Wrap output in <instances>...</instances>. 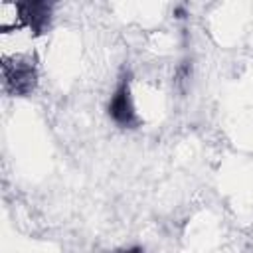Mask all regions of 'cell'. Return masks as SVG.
Returning <instances> with one entry per match:
<instances>
[{
    "label": "cell",
    "instance_id": "obj_1",
    "mask_svg": "<svg viewBox=\"0 0 253 253\" xmlns=\"http://www.w3.org/2000/svg\"><path fill=\"white\" fill-rule=\"evenodd\" d=\"M109 117L113 119L115 125L123 126V128H134L138 125V111H136V103H134V95L130 89V83L126 79H123L113 95L109 97V105H107Z\"/></svg>",
    "mask_w": 253,
    "mask_h": 253
},
{
    "label": "cell",
    "instance_id": "obj_2",
    "mask_svg": "<svg viewBox=\"0 0 253 253\" xmlns=\"http://www.w3.org/2000/svg\"><path fill=\"white\" fill-rule=\"evenodd\" d=\"M119 253H146V249L140 247V245H132V247H125V249H121Z\"/></svg>",
    "mask_w": 253,
    "mask_h": 253
}]
</instances>
